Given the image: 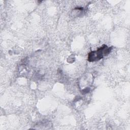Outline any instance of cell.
Masks as SVG:
<instances>
[{
	"instance_id": "cell-1",
	"label": "cell",
	"mask_w": 130,
	"mask_h": 130,
	"mask_svg": "<svg viewBox=\"0 0 130 130\" xmlns=\"http://www.w3.org/2000/svg\"><path fill=\"white\" fill-rule=\"evenodd\" d=\"M111 48L104 45L97 50L92 51L88 54V60L89 61H96L100 60L104 56L108 55L111 51Z\"/></svg>"
}]
</instances>
